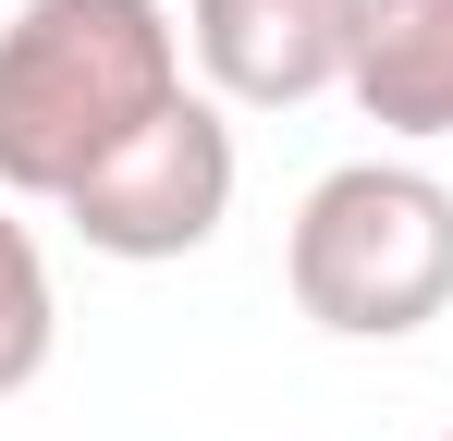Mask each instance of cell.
<instances>
[{"label": "cell", "mask_w": 453, "mask_h": 441, "mask_svg": "<svg viewBox=\"0 0 453 441\" xmlns=\"http://www.w3.org/2000/svg\"><path fill=\"white\" fill-rule=\"evenodd\" d=\"M172 98H184V12H159V0H25L0 25V197L62 209Z\"/></svg>", "instance_id": "1"}, {"label": "cell", "mask_w": 453, "mask_h": 441, "mask_svg": "<svg viewBox=\"0 0 453 441\" xmlns=\"http://www.w3.org/2000/svg\"><path fill=\"white\" fill-rule=\"evenodd\" d=\"M282 282L331 344H417L453 306V184L417 159H343L282 220Z\"/></svg>", "instance_id": "2"}, {"label": "cell", "mask_w": 453, "mask_h": 441, "mask_svg": "<svg viewBox=\"0 0 453 441\" xmlns=\"http://www.w3.org/2000/svg\"><path fill=\"white\" fill-rule=\"evenodd\" d=\"M233 184H245V159H233V111L184 86V98H172L135 147H111L74 197H62V220H74L86 258L172 270V258H196V245L233 220Z\"/></svg>", "instance_id": "3"}, {"label": "cell", "mask_w": 453, "mask_h": 441, "mask_svg": "<svg viewBox=\"0 0 453 441\" xmlns=\"http://www.w3.org/2000/svg\"><path fill=\"white\" fill-rule=\"evenodd\" d=\"M184 62L221 111H306L356 62V0H184Z\"/></svg>", "instance_id": "4"}, {"label": "cell", "mask_w": 453, "mask_h": 441, "mask_svg": "<svg viewBox=\"0 0 453 441\" xmlns=\"http://www.w3.org/2000/svg\"><path fill=\"white\" fill-rule=\"evenodd\" d=\"M343 98L368 111L380 135H404V147L453 135V0H356Z\"/></svg>", "instance_id": "5"}, {"label": "cell", "mask_w": 453, "mask_h": 441, "mask_svg": "<svg viewBox=\"0 0 453 441\" xmlns=\"http://www.w3.org/2000/svg\"><path fill=\"white\" fill-rule=\"evenodd\" d=\"M62 356V294H50V245L25 233V209L0 197V405L37 392Z\"/></svg>", "instance_id": "6"}, {"label": "cell", "mask_w": 453, "mask_h": 441, "mask_svg": "<svg viewBox=\"0 0 453 441\" xmlns=\"http://www.w3.org/2000/svg\"><path fill=\"white\" fill-rule=\"evenodd\" d=\"M441 441H453V429H441Z\"/></svg>", "instance_id": "7"}]
</instances>
